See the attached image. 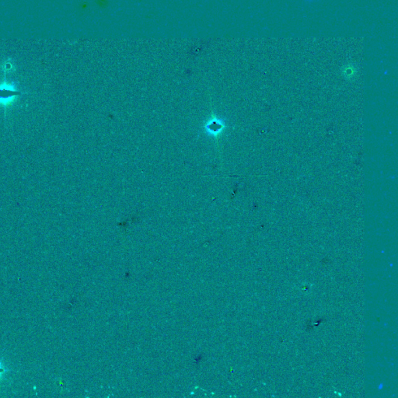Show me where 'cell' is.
I'll return each instance as SVG.
<instances>
[{
	"instance_id": "6da1fadb",
	"label": "cell",
	"mask_w": 398,
	"mask_h": 398,
	"mask_svg": "<svg viewBox=\"0 0 398 398\" xmlns=\"http://www.w3.org/2000/svg\"><path fill=\"white\" fill-rule=\"evenodd\" d=\"M21 95L19 91L15 89V87L12 84H3L0 86V101L6 103L14 97Z\"/></svg>"
},
{
	"instance_id": "7a4b0ae2",
	"label": "cell",
	"mask_w": 398,
	"mask_h": 398,
	"mask_svg": "<svg viewBox=\"0 0 398 398\" xmlns=\"http://www.w3.org/2000/svg\"><path fill=\"white\" fill-rule=\"evenodd\" d=\"M5 371H6V370L4 369L3 365L0 362V378L2 377V374L5 373Z\"/></svg>"
}]
</instances>
